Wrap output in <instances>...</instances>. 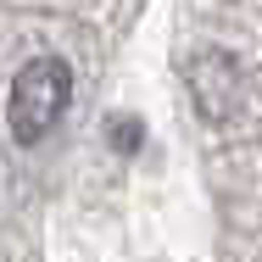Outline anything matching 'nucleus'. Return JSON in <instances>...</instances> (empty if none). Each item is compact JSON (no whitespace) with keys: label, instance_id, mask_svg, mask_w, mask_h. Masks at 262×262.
I'll return each mask as SVG.
<instances>
[{"label":"nucleus","instance_id":"nucleus-1","mask_svg":"<svg viewBox=\"0 0 262 262\" xmlns=\"http://www.w3.org/2000/svg\"><path fill=\"white\" fill-rule=\"evenodd\" d=\"M73 101V67L61 56H34L17 67L11 78V101H6V123H11V140L17 145H39L56 123L67 117Z\"/></svg>","mask_w":262,"mask_h":262},{"label":"nucleus","instance_id":"nucleus-2","mask_svg":"<svg viewBox=\"0 0 262 262\" xmlns=\"http://www.w3.org/2000/svg\"><path fill=\"white\" fill-rule=\"evenodd\" d=\"M190 95H195V112L207 123H234V112L246 101V73L229 51H201L190 61Z\"/></svg>","mask_w":262,"mask_h":262}]
</instances>
